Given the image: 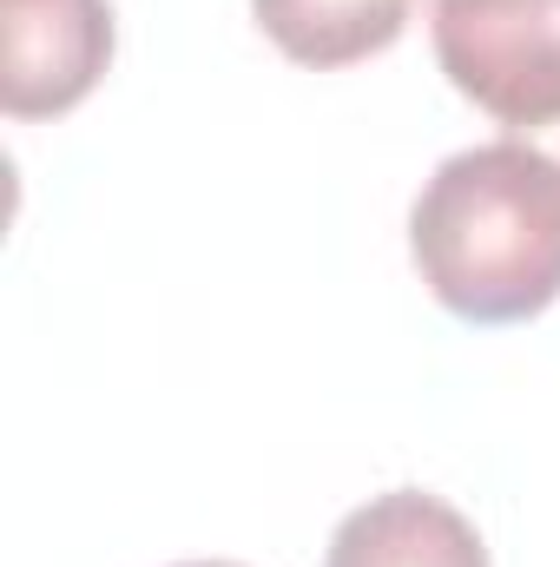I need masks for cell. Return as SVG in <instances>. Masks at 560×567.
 <instances>
[{"label":"cell","mask_w":560,"mask_h":567,"mask_svg":"<svg viewBox=\"0 0 560 567\" xmlns=\"http://www.w3.org/2000/svg\"><path fill=\"white\" fill-rule=\"evenodd\" d=\"M323 567H488V548L442 495L390 488L336 522Z\"/></svg>","instance_id":"cell-4"},{"label":"cell","mask_w":560,"mask_h":567,"mask_svg":"<svg viewBox=\"0 0 560 567\" xmlns=\"http://www.w3.org/2000/svg\"><path fill=\"white\" fill-rule=\"evenodd\" d=\"M416 0H251L258 27L303 66H350L403 40Z\"/></svg>","instance_id":"cell-5"},{"label":"cell","mask_w":560,"mask_h":567,"mask_svg":"<svg viewBox=\"0 0 560 567\" xmlns=\"http://www.w3.org/2000/svg\"><path fill=\"white\" fill-rule=\"evenodd\" d=\"M185 567H238V561H185Z\"/></svg>","instance_id":"cell-6"},{"label":"cell","mask_w":560,"mask_h":567,"mask_svg":"<svg viewBox=\"0 0 560 567\" xmlns=\"http://www.w3.org/2000/svg\"><path fill=\"white\" fill-rule=\"evenodd\" d=\"M0 33H7L0 100L13 120H53L80 106L113 60L106 0H0Z\"/></svg>","instance_id":"cell-3"},{"label":"cell","mask_w":560,"mask_h":567,"mask_svg":"<svg viewBox=\"0 0 560 567\" xmlns=\"http://www.w3.org/2000/svg\"><path fill=\"white\" fill-rule=\"evenodd\" d=\"M409 251L442 310L521 323L560 297V165L535 140L468 145L435 165L409 212Z\"/></svg>","instance_id":"cell-1"},{"label":"cell","mask_w":560,"mask_h":567,"mask_svg":"<svg viewBox=\"0 0 560 567\" xmlns=\"http://www.w3.org/2000/svg\"><path fill=\"white\" fill-rule=\"evenodd\" d=\"M548 140H554V165H560V126H554V133H548Z\"/></svg>","instance_id":"cell-7"},{"label":"cell","mask_w":560,"mask_h":567,"mask_svg":"<svg viewBox=\"0 0 560 567\" xmlns=\"http://www.w3.org/2000/svg\"><path fill=\"white\" fill-rule=\"evenodd\" d=\"M435 60L515 140L560 126V0H435Z\"/></svg>","instance_id":"cell-2"}]
</instances>
